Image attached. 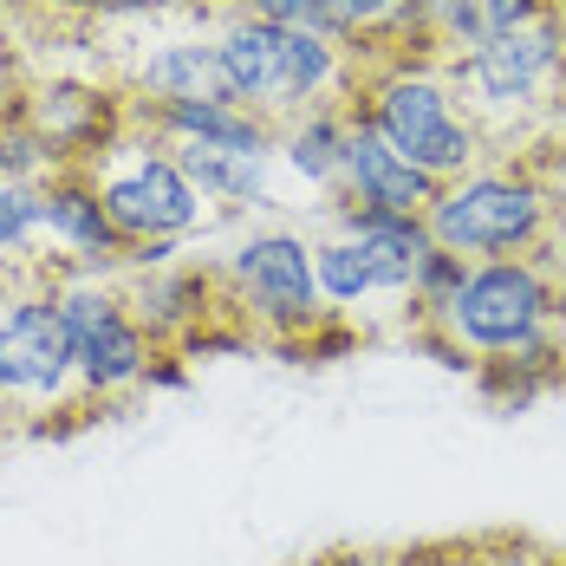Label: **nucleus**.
Segmentation results:
<instances>
[{
  "mask_svg": "<svg viewBox=\"0 0 566 566\" xmlns=\"http://www.w3.org/2000/svg\"><path fill=\"white\" fill-rule=\"evenodd\" d=\"M352 117H365L397 157L417 164L430 182H455V176H469L475 164H489V130L462 105L450 65L437 53L371 59L358 72Z\"/></svg>",
  "mask_w": 566,
  "mask_h": 566,
  "instance_id": "obj_1",
  "label": "nucleus"
},
{
  "mask_svg": "<svg viewBox=\"0 0 566 566\" xmlns=\"http://www.w3.org/2000/svg\"><path fill=\"white\" fill-rule=\"evenodd\" d=\"M209 33H216V53H222L228 98L248 105L254 117H268L274 130L286 117L313 112V105H352L358 72H365L339 40L274 27V20H254V13H234V7Z\"/></svg>",
  "mask_w": 566,
  "mask_h": 566,
  "instance_id": "obj_2",
  "label": "nucleus"
},
{
  "mask_svg": "<svg viewBox=\"0 0 566 566\" xmlns=\"http://www.w3.org/2000/svg\"><path fill=\"white\" fill-rule=\"evenodd\" d=\"M554 333H566V286L541 254H521V261H475L443 319L423 326L417 339L455 371H482Z\"/></svg>",
  "mask_w": 566,
  "mask_h": 566,
  "instance_id": "obj_3",
  "label": "nucleus"
},
{
  "mask_svg": "<svg viewBox=\"0 0 566 566\" xmlns=\"http://www.w3.org/2000/svg\"><path fill=\"white\" fill-rule=\"evenodd\" d=\"M423 228L437 248L462 261H521V254H547V241L560 234V196L547 164L502 157L443 182L437 202L423 209Z\"/></svg>",
  "mask_w": 566,
  "mask_h": 566,
  "instance_id": "obj_4",
  "label": "nucleus"
},
{
  "mask_svg": "<svg viewBox=\"0 0 566 566\" xmlns=\"http://www.w3.org/2000/svg\"><path fill=\"white\" fill-rule=\"evenodd\" d=\"M216 281L228 293V319L274 345H313L339 319L313 274V234L300 228H248L228 254H216Z\"/></svg>",
  "mask_w": 566,
  "mask_h": 566,
  "instance_id": "obj_5",
  "label": "nucleus"
},
{
  "mask_svg": "<svg viewBox=\"0 0 566 566\" xmlns=\"http://www.w3.org/2000/svg\"><path fill=\"white\" fill-rule=\"evenodd\" d=\"M443 65H450L462 105L475 112V124L495 144L521 124L547 117L566 98V7L554 0L541 20H527V27H514L462 59H443Z\"/></svg>",
  "mask_w": 566,
  "mask_h": 566,
  "instance_id": "obj_6",
  "label": "nucleus"
},
{
  "mask_svg": "<svg viewBox=\"0 0 566 566\" xmlns=\"http://www.w3.org/2000/svg\"><path fill=\"white\" fill-rule=\"evenodd\" d=\"M85 176H92L105 216L117 222V234H124V248H137V241H189L209 222V202L189 182V170L176 164V150L164 137H150L144 124H130V117L85 164Z\"/></svg>",
  "mask_w": 566,
  "mask_h": 566,
  "instance_id": "obj_7",
  "label": "nucleus"
},
{
  "mask_svg": "<svg viewBox=\"0 0 566 566\" xmlns=\"http://www.w3.org/2000/svg\"><path fill=\"white\" fill-rule=\"evenodd\" d=\"M0 410L20 430H46L53 417H85L72 339L59 319L53 281H27L0 300Z\"/></svg>",
  "mask_w": 566,
  "mask_h": 566,
  "instance_id": "obj_8",
  "label": "nucleus"
},
{
  "mask_svg": "<svg viewBox=\"0 0 566 566\" xmlns=\"http://www.w3.org/2000/svg\"><path fill=\"white\" fill-rule=\"evenodd\" d=\"M53 300L72 339V365H78V391L85 403H124V397L150 391V371L164 358V345L150 339L124 300V281L105 274H53Z\"/></svg>",
  "mask_w": 566,
  "mask_h": 566,
  "instance_id": "obj_9",
  "label": "nucleus"
},
{
  "mask_svg": "<svg viewBox=\"0 0 566 566\" xmlns=\"http://www.w3.org/2000/svg\"><path fill=\"white\" fill-rule=\"evenodd\" d=\"M124 300L137 313V326L164 352H196L202 339H216L228 326V293L216 281V261H176V268H150V274H117Z\"/></svg>",
  "mask_w": 566,
  "mask_h": 566,
  "instance_id": "obj_10",
  "label": "nucleus"
},
{
  "mask_svg": "<svg viewBox=\"0 0 566 566\" xmlns=\"http://www.w3.org/2000/svg\"><path fill=\"white\" fill-rule=\"evenodd\" d=\"M40 196H46V248H53L59 274H105V281H117L124 274V234L105 216L85 164L46 176Z\"/></svg>",
  "mask_w": 566,
  "mask_h": 566,
  "instance_id": "obj_11",
  "label": "nucleus"
},
{
  "mask_svg": "<svg viewBox=\"0 0 566 566\" xmlns=\"http://www.w3.org/2000/svg\"><path fill=\"white\" fill-rule=\"evenodd\" d=\"M130 105H176V98H228L222 85V53L216 33H157L150 46L124 59V85Z\"/></svg>",
  "mask_w": 566,
  "mask_h": 566,
  "instance_id": "obj_12",
  "label": "nucleus"
},
{
  "mask_svg": "<svg viewBox=\"0 0 566 566\" xmlns=\"http://www.w3.org/2000/svg\"><path fill=\"white\" fill-rule=\"evenodd\" d=\"M124 117L144 124L150 137H164L176 150H241V157H274V124L254 117L234 98H176V105H130Z\"/></svg>",
  "mask_w": 566,
  "mask_h": 566,
  "instance_id": "obj_13",
  "label": "nucleus"
},
{
  "mask_svg": "<svg viewBox=\"0 0 566 566\" xmlns=\"http://www.w3.org/2000/svg\"><path fill=\"white\" fill-rule=\"evenodd\" d=\"M326 228H339L358 241V254L371 261L378 274V293L385 300H410V281H417V261L437 248L423 216H391V209H365V202H345V196H326Z\"/></svg>",
  "mask_w": 566,
  "mask_h": 566,
  "instance_id": "obj_14",
  "label": "nucleus"
},
{
  "mask_svg": "<svg viewBox=\"0 0 566 566\" xmlns=\"http://www.w3.org/2000/svg\"><path fill=\"white\" fill-rule=\"evenodd\" d=\"M437 189H443V182H430L417 164H403L365 117H352V137H345V176H339L345 202L391 209V216H423V209L437 202Z\"/></svg>",
  "mask_w": 566,
  "mask_h": 566,
  "instance_id": "obj_15",
  "label": "nucleus"
},
{
  "mask_svg": "<svg viewBox=\"0 0 566 566\" xmlns=\"http://www.w3.org/2000/svg\"><path fill=\"white\" fill-rule=\"evenodd\" d=\"M345 137H352V105H313V112L286 117L274 130V164H281L286 182H300L326 202V196H339Z\"/></svg>",
  "mask_w": 566,
  "mask_h": 566,
  "instance_id": "obj_16",
  "label": "nucleus"
},
{
  "mask_svg": "<svg viewBox=\"0 0 566 566\" xmlns=\"http://www.w3.org/2000/svg\"><path fill=\"white\" fill-rule=\"evenodd\" d=\"M176 164H182L189 182L202 189L209 216L281 209V164H274V157H241V150H176Z\"/></svg>",
  "mask_w": 566,
  "mask_h": 566,
  "instance_id": "obj_17",
  "label": "nucleus"
},
{
  "mask_svg": "<svg viewBox=\"0 0 566 566\" xmlns=\"http://www.w3.org/2000/svg\"><path fill=\"white\" fill-rule=\"evenodd\" d=\"M547 7L554 0H430V53L462 59L514 27H527V20H541Z\"/></svg>",
  "mask_w": 566,
  "mask_h": 566,
  "instance_id": "obj_18",
  "label": "nucleus"
},
{
  "mask_svg": "<svg viewBox=\"0 0 566 566\" xmlns=\"http://www.w3.org/2000/svg\"><path fill=\"white\" fill-rule=\"evenodd\" d=\"M0 261L27 281H53V254H46V196L40 182H0Z\"/></svg>",
  "mask_w": 566,
  "mask_h": 566,
  "instance_id": "obj_19",
  "label": "nucleus"
},
{
  "mask_svg": "<svg viewBox=\"0 0 566 566\" xmlns=\"http://www.w3.org/2000/svg\"><path fill=\"white\" fill-rule=\"evenodd\" d=\"M313 274H319V293H326V306L333 313H358L365 300H378V274H371V261L358 254V241L339 234V228H319L313 234Z\"/></svg>",
  "mask_w": 566,
  "mask_h": 566,
  "instance_id": "obj_20",
  "label": "nucleus"
},
{
  "mask_svg": "<svg viewBox=\"0 0 566 566\" xmlns=\"http://www.w3.org/2000/svg\"><path fill=\"white\" fill-rule=\"evenodd\" d=\"M59 170H65V157L40 137V124L20 112V105L0 112V182H46Z\"/></svg>",
  "mask_w": 566,
  "mask_h": 566,
  "instance_id": "obj_21",
  "label": "nucleus"
},
{
  "mask_svg": "<svg viewBox=\"0 0 566 566\" xmlns=\"http://www.w3.org/2000/svg\"><path fill=\"white\" fill-rule=\"evenodd\" d=\"M469 268L475 261H462V254H450V248H430L423 261H417V281H410V333H423V326H437L443 319V306L455 300V286L469 281Z\"/></svg>",
  "mask_w": 566,
  "mask_h": 566,
  "instance_id": "obj_22",
  "label": "nucleus"
},
{
  "mask_svg": "<svg viewBox=\"0 0 566 566\" xmlns=\"http://www.w3.org/2000/svg\"><path fill=\"white\" fill-rule=\"evenodd\" d=\"M234 13L274 20V27H300V33H326L333 40V0H228Z\"/></svg>",
  "mask_w": 566,
  "mask_h": 566,
  "instance_id": "obj_23",
  "label": "nucleus"
},
{
  "mask_svg": "<svg viewBox=\"0 0 566 566\" xmlns=\"http://www.w3.org/2000/svg\"><path fill=\"white\" fill-rule=\"evenodd\" d=\"M352 566H475V554H450V547H437V554H397V560H352Z\"/></svg>",
  "mask_w": 566,
  "mask_h": 566,
  "instance_id": "obj_24",
  "label": "nucleus"
},
{
  "mask_svg": "<svg viewBox=\"0 0 566 566\" xmlns=\"http://www.w3.org/2000/svg\"><path fill=\"white\" fill-rule=\"evenodd\" d=\"M13 286H20V274H13V268H7V261H0V300H7V293H13Z\"/></svg>",
  "mask_w": 566,
  "mask_h": 566,
  "instance_id": "obj_25",
  "label": "nucleus"
},
{
  "mask_svg": "<svg viewBox=\"0 0 566 566\" xmlns=\"http://www.w3.org/2000/svg\"><path fill=\"white\" fill-rule=\"evenodd\" d=\"M554 176V170H547ZM554 196H560V228H566V176H554Z\"/></svg>",
  "mask_w": 566,
  "mask_h": 566,
  "instance_id": "obj_26",
  "label": "nucleus"
},
{
  "mask_svg": "<svg viewBox=\"0 0 566 566\" xmlns=\"http://www.w3.org/2000/svg\"><path fill=\"white\" fill-rule=\"evenodd\" d=\"M7 13H13V0H0V27H7Z\"/></svg>",
  "mask_w": 566,
  "mask_h": 566,
  "instance_id": "obj_27",
  "label": "nucleus"
},
{
  "mask_svg": "<svg viewBox=\"0 0 566 566\" xmlns=\"http://www.w3.org/2000/svg\"><path fill=\"white\" fill-rule=\"evenodd\" d=\"M0 417H7V410H0Z\"/></svg>",
  "mask_w": 566,
  "mask_h": 566,
  "instance_id": "obj_28",
  "label": "nucleus"
},
{
  "mask_svg": "<svg viewBox=\"0 0 566 566\" xmlns=\"http://www.w3.org/2000/svg\"><path fill=\"white\" fill-rule=\"evenodd\" d=\"M560 7H566V0H560Z\"/></svg>",
  "mask_w": 566,
  "mask_h": 566,
  "instance_id": "obj_29",
  "label": "nucleus"
}]
</instances>
